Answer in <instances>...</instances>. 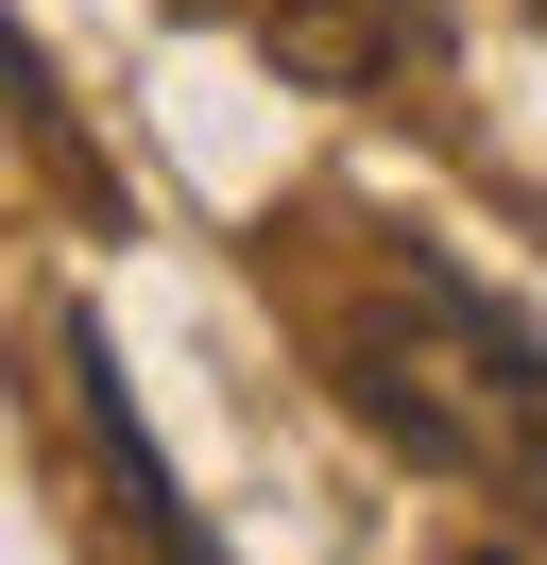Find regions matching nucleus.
Masks as SVG:
<instances>
[{"mask_svg": "<svg viewBox=\"0 0 547 565\" xmlns=\"http://www.w3.org/2000/svg\"><path fill=\"white\" fill-rule=\"evenodd\" d=\"M325 377H342V412H360L376 446H410L428 480L547 497V360H530V326H513L479 275L376 257V275L325 309Z\"/></svg>", "mask_w": 547, "mask_h": 565, "instance_id": "f257e3e1", "label": "nucleus"}, {"mask_svg": "<svg viewBox=\"0 0 547 565\" xmlns=\"http://www.w3.org/2000/svg\"><path fill=\"white\" fill-rule=\"evenodd\" d=\"M68 377H86V428H103V480L137 497V531H154V565H223L205 548V514L171 497V462H154V428L120 412V360H103V326H68Z\"/></svg>", "mask_w": 547, "mask_h": 565, "instance_id": "f03ea898", "label": "nucleus"}]
</instances>
